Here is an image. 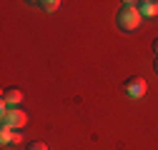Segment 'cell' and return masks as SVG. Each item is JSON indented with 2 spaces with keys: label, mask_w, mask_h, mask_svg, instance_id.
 <instances>
[{
  "label": "cell",
  "mask_w": 158,
  "mask_h": 150,
  "mask_svg": "<svg viewBox=\"0 0 158 150\" xmlns=\"http://www.w3.org/2000/svg\"><path fill=\"white\" fill-rule=\"evenodd\" d=\"M123 88H126V93L131 98H143L146 90H148V83L141 78V75H131V78L123 83Z\"/></svg>",
  "instance_id": "obj_3"
},
{
  "label": "cell",
  "mask_w": 158,
  "mask_h": 150,
  "mask_svg": "<svg viewBox=\"0 0 158 150\" xmlns=\"http://www.w3.org/2000/svg\"><path fill=\"white\" fill-rule=\"evenodd\" d=\"M28 150H48V145H45V143H30Z\"/></svg>",
  "instance_id": "obj_8"
},
{
  "label": "cell",
  "mask_w": 158,
  "mask_h": 150,
  "mask_svg": "<svg viewBox=\"0 0 158 150\" xmlns=\"http://www.w3.org/2000/svg\"><path fill=\"white\" fill-rule=\"evenodd\" d=\"M141 18L143 15H141V10H138L135 3H123L118 8V13H115V23H118V28L123 33H135L141 28Z\"/></svg>",
  "instance_id": "obj_1"
},
{
  "label": "cell",
  "mask_w": 158,
  "mask_h": 150,
  "mask_svg": "<svg viewBox=\"0 0 158 150\" xmlns=\"http://www.w3.org/2000/svg\"><path fill=\"white\" fill-rule=\"evenodd\" d=\"M28 123V115L20 108H3V115H0V128H10V130H20Z\"/></svg>",
  "instance_id": "obj_2"
},
{
  "label": "cell",
  "mask_w": 158,
  "mask_h": 150,
  "mask_svg": "<svg viewBox=\"0 0 158 150\" xmlns=\"http://www.w3.org/2000/svg\"><path fill=\"white\" fill-rule=\"evenodd\" d=\"M13 135H15V130L0 128V143H3V145H13Z\"/></svg>",
  "instance_id": "obj_6"
},
{
  "label": "cell",
  "mask_w": 158,
  "mask_h": 150,
  "mask_svg": "<svg viewBox=\"0 0 158 150\" xmlns=\"http://www.w3.org/2000/svg\"><path fill=\"white\" fill-rule=\"evenodd\" d=\"M151 50H153V55L158 58V38H153V43H151Z\"/></svg>",
  "instance_id": "obj_9"
},
{
  "label": "cell",
  "mask_w": 158,
  "mask_h": 150,
  "mask_svg": "<svg viewBox=\"0 0 158 150\" xmlns=\"http://www.w3.org/2000/svg\"><path fill=\"white\" fill-rule=\"evenodd\" d=\"M138 10L146 18H156L158 15V0H143V3H138Z\"/></svg>",
  "instance_id": "obj_5"
},
{
  "label": "cell",
  "mask_w": 158,
  "mask_h": 150,
  "mask_svg": "<svg viewBox=\"0 0 158 150\" xmlns=\"http://www.w3.org/2000/svg\"><path fill=\"white\" fill-rule=\"evenodd\" d=\"M40 5L43 10H48V13H55L58 8H60V3H58V0H43V3H38Z\"/></svg>",
  "instance_id": "obj_7"
},
{
  "label": "cell",
  "mask_w": 158,
  "mask_h": 150,
  "mask_svg": "<svg viewBox=\"0 0 158 150\" xmlns=\"http://www.w3.org/2000/svg\"><path fill=\"white\" fill-rule=\"evenodd\" d=\"M18 143H23V135H20V133H15V135H13V145H18Z\"/></svg>",
  "instance_id": "obj_10"
},
{
  "label": "cell",
  "mask_w": 158,
  "mask_h": 150,
  "mask_svg": "<svg viewBox=\"0 0 158 150\" xmlns=\"http://www.w3.org/2000/svg\"><path fill=\"white\" fill-rule=\"evenodd\" d=\"M153 70H156V75H158V58H156V63H153Z\"/></svg>",
  "instance_id": "obj_11"
},
{
  "label": "cell",
  "mask_w": 158,
  "mask_h": 150,
  "mask_svg": "<svg viewBox=\"0 0 158 150\" xmlns=\"http://www.w3.org/2000/svg\"><path fill=\"white\" fill-rule=\"evenodd\" d=\"M20 103H23V93L20 90L10 88V90L3 93V108H15V105H20ZM3 108H0V110H3Z\"/></svg>",
  "instance_id": "obj_4"
}]
</instances>
